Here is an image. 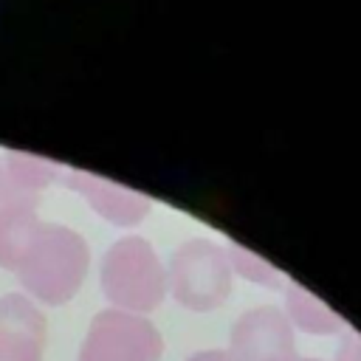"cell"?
Returning <instances> with one entry per match:
<instances>
[{
	"mask_svg": "<svg viewBox=\"0 0 361 361\" xmlns=\"http://www.w3.org/2000/svg\"><path fill=\"white\" fill-rule=\"evenodd\" d=\"M87 271V251L73 231L39 228L28 245L17 276L23 288L45 305H65L82 285Z\"/></svg>",
	"mask_w": 361,
	"mask_h": 361,
	"instance_id": "obj_1",
	"label": "cell"
},
{
	"mask_svg": "<svg viewBox=\"0 0 361 361\" xmlns=\"http://www.w3.org/2000/svg\"><path fill=\"white\" fill-rule=\"evenodd\" d=\"M285 305H288V310H285L288 322H290L293 327L305 330V333L333 336V333H338V330L344 327V322H341L324 302H319L316 296H310V293L302 290V288H290L288 296H285Z\"/></svg>",
	"mask_w": 361,
	"mask_h": 361,
	"instance_id": "obj_7",
	"label": "cell"
},
{
	"mask_svg": "<svg viewBox=\"0 0 361 361\" xmlns=\"http://www.w3.org/2000/svg\"><path fill=\"white\" fill-rule=\"evenodd\" d=\"M186 361H231L226 350H200L195 355H189Z\"/></svg>",
	"mask_w": 361,
	"mask_h": 361,
	"instance_id": "obj_10",
	"label": "cell"
},
{
	"mask_svg": "<svg viewBox=\"0 0 361 361\" xmlns=\"http://www.w3.org/2000/svg\"><path fill=\"white\" fill-rule=\"evenodd\" d=\"M231 361H282L296 355L293 324L276 307H254L243 313L228 338Z\"/></svg>",
	"mask_w": 361,
	"mask_h": 361,
	"instance_id": "obj_5",
	"label": "cell"
},
{
	"mask_svg": "<svg viewBox=\"0 0 361 361\" xmlns=\"http://www.w3.org/2000/svg\"><path fill=\"white\" fill-rule=\"evenodd\" d=\"M282 361H319V358H302V355H293V358H282Z\"/></svg>",
	"mask_w": 361,
	"mask_h": 361,
	"instance_id": "obj_11",
	"label": "cell"
},
{
	"mask_svg": "<svg viewBox=\"0 0 361 361\" xmlns=\"http://www.w3.org/2000/svg\"><path fill=\"white\" fill-rule=\"evenodd\" d=\"M102 290L116 305V310L141 316L161 305L166 293V276L147 243L124 240L104 257Z\"/></svg>",
	"mask_w": 361,
	"mask_h": 361,
	"instance_id": "obj_2",
	"label": "cell"
},
{
	"mask_svg": "<svg viewBox=\"0 0 361 361\" xmlns=\"http://www.w3.org/2000/svg\"><path fill=\"white\" fill-rule=\"evenodd\" d=\"M164 338L144 316L102 310L93 316L76 361H161Z\"/></svg>",
	"mask_w": 361,
	"mask_h": 361,
	"instance_id": "obj_3",
	"label": "cell"
},
{
	"mask_svg": "<svg viewBox=\"0 0 361 361\" xmlns=\"http://www.w3.org/2000/svg\"><path fill=\"white\" fill-rule=\"evenodd\" d=\"M175 299L189 310H214L231 293V271L226 254L209 243L183 245L169 268Z\"/></svg>",
	"mask_w": 361,
	"mask_h": 361,
	"instance_id": "obj_4",
	"label": "cell"
},
{
	"mask_svg": "<svg viewBox=\"0 0 361 361\" xmlns=\"http://www.w3.org/2000/svg\"><path fill=\"white\" fill-rule=\"evenodd\" d=\"M37 231H39V226L31 217V212H23V209L0 212V265L17 271L28 245L34 243Z\"/></svg>",
	"mask_w": 361,
	"mask_h": 361,
	"instance_id": "obj_8",
	"label": "cell"
},
{
	"mask_svg": "<svg viewBox=\"0 0 361 361\" xmlns=\"http://www.w3.org/2000/svg\"><path fill=\"white\" fill-rule=\"evenodd\" d=\"M336 361H361V336L347 330L338 350H336Z\"/></svg>",
	"mask_w": 361,
	"mask_h": 361,
	"instance_id": "obj_9",
	"label": "cell"
},
{
	"mask_svg": "<svg viewBox=\"0 0 361 361\" xmlns=\"http://www.w3.org/2000/svg\"><path fill=\"white\" fill-rule=\"evenodd\" d=\"M48 324L23 293L0 296V361H42Z\"/></svg>",
	"mask_w": 361,
	"mask_h": 361,
	"instance_id": "obj_6",
	"label": "cell"
}]
</instances>
